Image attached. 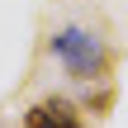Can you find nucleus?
Listing matches in <instances>:
<instances>
[{"label":"nucleus","instance_id":"f257e3e1","mask_svg":"<svg viewBox=\"0 0 128 128\" xmlns=\"http://www.w3.org/2000/svg\"><path fill=\"white\" fill-rule=\"evenodd\" d=\"M48 52H52V57L66 66V76H76V81H100V76L109 71V48H104V38L90 33V28H81V24L57 28V33L48 38Z\"/></svg>","mask_w":128,"mask_h":128},{"label":"nucleus","instance_id":"f03ea898","mask_svg":"<svg viewBox=\"0 0 128 128\" xmlns=\"http://www.w3.org/2000/svg\"><path fill=\"white\" fill-rule=\"evenodd\" d=\"M24 128H86V124H81V109L66 95H43L38 104L24 109Z\"/></svg>","mask_w":128,"mask_h":128},{"label":"nucleus","instance_id":"7ed1b4c3","mask_svg":"<svg viewBox=\"0 0 128 128\" xmlns=\"http://www.w3.org/2000/svg\"><path fill=\"white\" fill-rule=\"evenodd\" d=\"M86 109H90V114H109V109H114V90H95V95H86Z\"/></svg>","mask_w":128,"mask_h":128}]
</instances>
